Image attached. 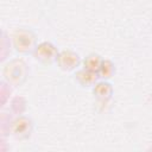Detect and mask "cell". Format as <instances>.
I'll return each mask as SVG.
<instances>
[{"mask_svg":"<svg viewBox=\"0 0 152 152\" xmlns=\"http://www.w3.org/2000/svg\"><path fill=\"white\" fill-rule=\"evenodd\" d=\"M2 75L8 84L13 87H19L27 78V65L23 59H13L5 65Z\"/></svg>","mask_w":152,"mask_h":152,"instance_id":"1","label":"cell"},{"mask_svg":"<svg viewBox=\"0 0 152 152\" xmlns=\"http://www.w3.org/2000/svg\"><path fill=\"white\" fill-rule=\"evenodd\" d=\"M12 44L17 52L28 53L36 49V36L28 28H17L12 33Z\"/></svg>","mask_w":152,"mask_h":152,"instance_id":"2","label":"cell"},{"mask_svg":"<svg viewBox=\"0 0 152 152\" xmlns=\"http://www.w3.org/2000/svg\"><path fill=\"white\" fill-rule=\"evenodd\" d=\"M33 56L38 62L43 64H51L52 62L57 59L58 51H57V48L52 43L42 42L33 50Z\"/></svg>","mask_w":152,"mask_h":152,"instance_id":"3","label":"cell"},{"mask_svg":"<svg viewBox=\"0 0 152 152\" xmlns=\"http://www.w3.org/2000/svg\"><path fill=\"white\" fill-rule=\"evenodd\" d=\"M11 133L17 139H27L33 129V122L26 116H19L14 119L10 126Z\"/></svg>","mask_w":152,"mask_h":152,"instance_id":"4","label":"cell"},{"mask_svg":"<svg viewBox=\"0 0 152 152\" xmlns=\"http://www.w3.org/2000/svg\"><path fill=\"white\" fill-rule=\"evenodd\" d=\"M56 62L62 70L71 71V70H75L80 65L81 59L76 52H74L71 50H63V51L58 52Z\"/></svg>","mask_w":152,"mask_h":152,"instance_id":"5","label":"cell"},{"mask_svg":"<svg viewBox=\"0 0 152 152\" xmlns=\"http://www.w3.org/2000/svg\"><path fill=\"white\" fill-rule=\"evenodd\" d=\"M93 93L95 95V97L101 101V102H107L108 100L112 99L113 95V87L110 83H108L106 80L103 81H99L94 88H93Z\"/></svg>","mask_w":152,"mask_h":152,"instance_id":"6","label":"cell"},{"mask_svg":"<svg viewBox=\"0 0 152 152\" xmlns=\"http://www.w3.org/2000/svg\"><path fill=\"white\" fill-rule=\"evenodd\" d=\"M76 81L82 86V87H94L99 82V74L95 71H90L88 69H81L76 72L75 75Z\"/></svg>","mask_w":152,"mask_h":152,"instance_id":"7","label":"cell"},{"mask_svg":"<svg viewBox=\"0 0 152 152\" xmlns=\"http://www.w3.org/2000/svg\"><path fill=\"white\" fill-rule=\"evenodd\" d=\"M102 58L97 55V53H90L88 55L84 61H83V65H84V69H88L90 71H95L97 72L101 64H102Z\"/></svg>","mask_w":152,"mask_h":152,"instance_id":"8","label":"cell"},{"mask_svg":"<svg viewBox=\"0 0 152 152\" xmlns=\"http://www.w3.org/2000/svg\"><path fill=\"white\" fill-rule=\"evenodd\" d=\"M99 77L102 80H109L113 77V75L115 74V66L113 64V62L108 61V59H103L102 64L97 71Z\"/></svg>","mask_w":152,"mask_h":152,"instance_id":"9","label":"cell"}]
</instances>
